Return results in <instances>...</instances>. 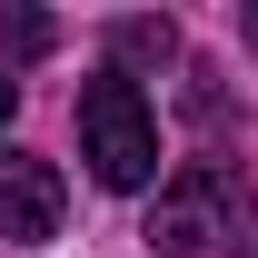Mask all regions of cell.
I'll list each match as a JSON object with an SVG mask.
<instances>
[{
  "label": "cell",
  "instance_id": "cell-1",
  "mask_svg": "<svg viewBox=\"0 0 258 258\" xmlns=\"http://www.w3.org/2000/svg\"><path fill=\"white\" fill-rule=\"evenodd\" d=\"M149 248L159 258H248V179L238 159H189L149 209Z\"/></svg>",
  "mask_w": 258,
  "mask_h": 258
},
{
  "label": "cell",
  "instance_id": "cell-2",
  "mask_svg": "<svg viewBox=\"0 0 258 258\" xmlns=\"http://www.w3.org/2000/svg\"><path fill=\"white\" fill-rule=\"evenodd\" d=\"M80 159H90L99 189H119V199L159 179V109L139 99V80L99 70L90 90H80Z\"/></svg>",
  "mask_w": 258,
  "mask_h": 258
},
{
  "label": "cell",
  "instance_id": "cell-3",
  "mask_svg": "<svg viewBox=\"0 0 258 258\" xmlns=\"http://www.w3.org/2000/svg\"><path fill=\"white\" fill-rule=\"evenodd\" d=\"M60 209H70L60 169L40 159V149H0V238H10V248L60 238Z\"/></svg>",
  "mask_w": 258,
  "mask_h": 258
},
{
  "label": "cell",
  "instance_id": "cell-4",
  "mask_svg": "<svg viewBox=\"0 0 258 258\" xmlns=\"http://www.w3.org/2000/svg\"><path fill=\"white\" fill-rule=\"evenodd\" d=\"M109 50H119V80H129V70H149V60H179V20H149V10H139V20L109 30Z\"/></svg>",
  "mask_w": 258,
  "mask_h": 258
},
{
  "label": "cell",
  "instance_id": "cell-5",
  "mask_svg": "<svg viewBox=\"0 0 258 258\" xmlns=\"http://www.w3.org/2000/svg\"><path fill=\"white\" fill-rule=\"evenodd\" d=\"M50 20H40V10H10V20H0V70H10V80H20V60H40V50H50Z\"/></svg>",
  "mask_w": 258,
  "mask_h": 258
},
{
  "label": "cell",
  "instance_id": "cell-6",
  "mask_svg": "<svg viewBox=\"0 0 258 258\" xmlns=\"http://www.w3.org/2000/svg\"><path fill=\"white\" fill-rule=\"evenodd\" d=\"M10 109H20V80H10V70H0V129H10Z\"/></svg>",
  "mask_w": 258,
  "mask_h": 258
}]
</instances>
